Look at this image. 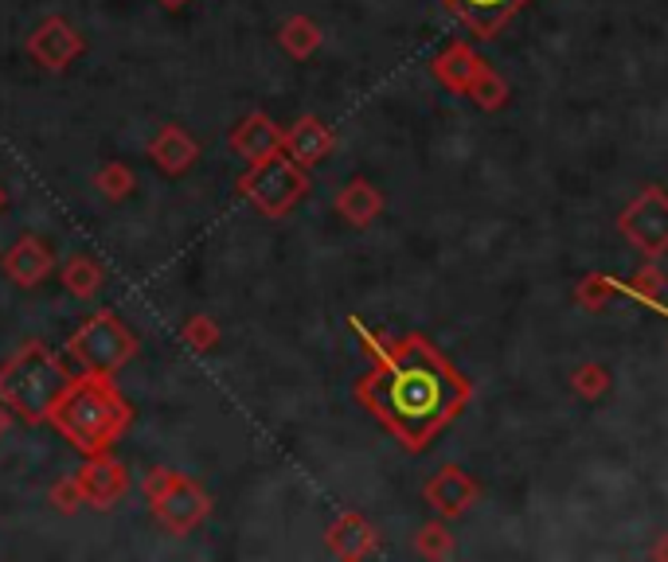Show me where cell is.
Wrapping results in <instances>:
<instances>
[{"label":"cell","mask_w":668,"mask_h":562,"mask_svg":"<svg viewBox=\"0 0 668 562\" xmlns=\"http://www.w3.org/2000/svg\"><path fill=\"white\" fill-rule=\"evenodd\" d=\"M470 98H473L478 106H485V110H497V106H501L504 98H509V90H504V82L497 79L493 71H485V75H481V79L470 87Z\"/></svg>","instance_id":"cell-22"},{"label":"cell","mask_w":668,"mask_h":562,"mask_svg":"<svg viewBox=\"0 0 668 562\" xmlns=\"http://www.w3.org/2000/svg\"><path fill=\"white\" fill-rule=\"evenodd\" d=\"M485 71H489V63H485V59L473 56V48H465V43H454V48L442 51V56L434 59L438 82H445L450 90H465V95H470V87Z\"/></svg>","instance_id":"cell-13"},{"label":"cell","mask_w":668,"mask_h":562,"mask_svg":"<svg viewBox=\"0 0 668 562\" xmlns=\"http://www.w3.org/2000/svg\"><path fill=\"white\" fill-rule=\"evenodd\" d=\"M524 4L528 0H445V9L454 12V17H462L465 24L481 36V40H489V36L501 32V28L509 24Z\"/></svg>","instance_id":"cell-9"},{"label":"cell","mask_w":668,"mask_h":562,"mask_svg":"<svg viewBox=\"0 0 668 562\" xmlns=\"http://www.w3.org/2000/svg\"><path fill=\"white\" fill-rule=\"evenodd\" d=\"M375 359L380 364L360 383V398L406 450L430 445V437L454 422L473 395L470 383L426 336H403Z\"/></svg>","instance_id":"cell-1"},{"label":"cell","mask_w":668,"mask_h":562,"mask_svg":"<svg viewBox=\"0 0 668 562\" xmlns=\"http://www.w3.org/2000/svg\"><path fill=\"white\" fill-rule=\"evenodd\" d=\"M137 341L114 313H98L90 317L79 333L71 336V356L87 367L90 375H110L118 372L126 359H134Z\"/></svg>","instance_id":"cell-5"},{"label":"cell","mask_w":668,"mask_h":562,"mask_svg":"<svg viewBox=\"0 0 668 562\" xmlns=\"http://www.w3.org/2000/svg\"><path fill=\"white\" fill-rule=\"evenodd\" d=\"M98 188H102L110 199H118V196H126V191L134 188V176H129L121 165H110V168H102V176H98Z\"/></svg>","instance_id":"cell-24"},{"label":"cell","mask_w":668,"mask_h":562,"mask_svg":"<svg viewBox=\"0 0 668 562\" xmlns=\"http://www.w3.org/2000/svg\"><path fill=\"white\" fill-rule=\"evenodd\" d=\"M71 383L75 379L67 375V367L59 364L48 348L28 344V348H20L17 356L4 364V372H0V398H4V406L17 411L20 418L43 422L51 418V411H56V403L67 395Z\"/></svg>","instance_id":"cell-3"},{"label":"cell","mask_w":668,"mask_h":562,"mask_svg":"<svg viewBox=\"0 0 668 562\" xmlns=\"http://www.w3.org/2000/svg\"><path fill=\"white\" fill-rule=\"evenodd\" d=\"M160 4H165V9H180L184 0H160Z\"/></svg>","instance_id":"cell-30"},{"label":"cell","mask_w":668,"mask_h":562,"mask_svg":"<svg viewBox=\"0 0 668 562\" xmlns=\"http://www.w3.org/2000/svg\"><path fill=\"white\" fill-rule=\"evenodd\" d=\"M173 476H176V473H168V469H153V473L145 476V496H149L153 504H157V500L165 496L168 484H173Z\"/></svg>","instance_id":"cell-28"},{"label":"cell","mask_w":668,"mask_h":562,"mask_svg":"<svg viewBox=\"0 0 668 562\" xmlns=\"http://www.w3.org/2000/svg\"><path fill=\"white\" fill-rule=\"evenodd\" d=\"M317 43H321V32H317V24H313V20L294 17L286 28H282V48H286L289 56H297V59L313 56V51H317Z\"/></svg>","instance_id":"cell-19"},{"label":"cell","mask_w":668,"mask_h":562,"mask_svg":"<svg viewBox=\"0 0 668 562\" xmlns=\"http://www.w3.org/2000/svg\"><path fill=\"white\" fill-rule=\"evenodd\" d=\"M610 294H618V282H613V277H590L587 286H579V302L590 305V309H598L602 297H610Z\"/></svg>","instance_id":"cell-26"},{"label":"cell","mask_w":668,"mask_h":562,"mask_svg":"<svg viewBox=\"0 0 668 562\" xmlns=\"http://www.w3.org/2000/svg\"><path fill=\"white\" fill-rule=\"evenodd\" d=\"M157 515H160L165 528H173L176 535H184V531H191L207 515V496L191 481L173 476V484L165 489V496L157 500Z\"/></svg>","instance_id":"cell-7"},{"label":"cell","mask_w":668,"mask_h":562,"mask_svg":"<svg viewBox=\"0 0 668 562\" xmlns=\"http://www.w3.org/2000/svg\"><path fill=\"white\" fill-rule=\"evenodd\" d=\"M75 481H79L82 496H87L95 507H114V504H118V500L129 492L126 469H121L118 461L102 457V453H95V461H90V465L82 469V473L75 476Z\"/></svg>","instance_id":"cell-8"},{"label":"cell","mask_w":668,"mask_h":562,"mask_svg":"<svg viewBox=\"0 0 668 562\" xmlns=\"http://www.w3.org/2000/svg\"><path fill=\"white\" fill-rule=\"evenodd\" d=\"M4 426H9V411H4V398H0V434H4Z\"/></svg>","instance_id":"cell-29"},{"label":"cell","mask_w":668,"mask_h":562,"mask_svg":"<svg viewBox=\"0 0 668 562\" xmlns=\"http://www.w3.org/2000/svg\"><path fill=\"white\" fill-rule=\"evenodd\" d=\"M328 543L341 559H364L375 546V531L367 528L364 515H341V523L328 531Z\"/></svg>","instance_id":"cell-16"},{"label":"cell","mask_w":668,"mask_h":562,"mask_svg":"<svg viewBox=\"0 0 668 562\" xmlns=\"http://www.w3.org/2000/svg\"><path fill=\"white\" fill-rule=\"evenodd\" d=\"M63 282L75 297H90L98 289V282H102V269H98L90 258H71L63 269Z\"/></svg>","instance_id":"cell-20"},{"label":"cell","mask_w":668,"mask_h":562,"mask_svg":"<svg viewBox=\"0 0 668 562\" xmlns=\"http://www.w3.org/2000/svg\"><path fill=\"white\" fill-rule=\"evenodd\" d=\"M79 51H82L79 36H75L63 20H48V24L32 36V56L40 59L48 71H63Z\"/></svg>","instance_id":"cell-11"},{"label":"cell","mask_w":668,"mask_h":562,"mask_svg":"<svg viewBox=\"0 0 668 562\" xmlns=\"http://www.w3.org/2000/svg\"><path fill=\"white\" fill-rule=\"evenodd\" d=\"M51 500H56V507H63V512H75V507H79V504H87V496H82L79 481L59 484V489L51 492Z\"/></svg>","instance_id":"cell-27"},{"label":"cell","mask_w":668,"mask_h":562,"mask_svg":"<svg viewBox=\"0 0 668 562\" xmlns=\"http://www.w3.org/2000/svg\"><path fill=\"white\" fill-rule=\"evenodd\" d=\"M618 227L621 235L629 238V246H637L645 258H665L668 254V191L645 188L641 196L621 211Z\"/></svg>","instance_id":"cell-6"},{"label":"cell","mask_w":668,"mask_h":562,"mask_svg":"<svg viewBox=\"0 0 668 562\" xmlns=\"http://www.w3.org/2000/svg\"><path fill=\"white\" fill-rule=\"evenodd\" d=\"M305 188H310L305 168L282 149L271 152L266 160H255L250 172L243 176V196H247L263 215H271V219L286 215L289 207L305 196Z\"/></svg>","instance_id":"cell-4"},{"label":"cell","mask_w":668,"mask_h":562,"mask_svg":"<svg viewBox=\"0 0 668 562\" xmlns=\"http://www.w3.org/2000/svg\"><path fill=\"white\" fill-rule=\"evenodd\" d=\"M232 149L255 165V160H266L271 152L282 149V134L266 114H250V118L232 134Z\"/></svg>","instance_id":"cell-14"},{"label":"cell","mask_w":668,"mask_h":562,"mask_svg":"<svg viewBox=\"0 0 668 562\" xmlns=\"http://www.w3.org/2000/svg\"><path fill=\"white\" fill-rule=\"evenodd\" d=\"M0 207H4V191H0Z\"/></svg>","instance_id":"cell-31"},{"label":"cell","mask_w":668,"mask_h":562,"mask_svg":"<svg viewBox=\"0 0 668 562\" xmlns=\"http://www.w3.org/2000/svg\"><path fill=\"white\" fill-rule=\"evenodd\" d=\"M4 269H9V277L17 286L28 289L36 286V282H43V274L51 269V250L40 238H20V243L4 254Z\"/></svg>","instance_id":"cell-15"},{"label":"cell","mask_w":668,"mask_h":562,"mask_svg":"<svg viewBox=\"0 0 668 562\" xmlns=\"http://www.w3.org/2000/svg\"><path fill=\"white\" fill-rule=\"evenodd\" d=\"M414 546H419V554H430V559H442V554L454 551V539H450L445 523H426V528L419 531V539H414Z\"/></svg>","instance_id":"cell-21"},{"label":"cell","mask_w":668,"mask_h":562,"mask_svg":"<svg viewBox=\"0 0 668 562\" xmlns=\"http://www.w3.org/2000/svg\"><path fill=\"white\" fill-rule=\"evenodd\" d=\"M282 145H286V152L297 160V165L310 168V165H317V160H325L328 152H333V134H328L325 121L302 118L286 137H282Z\"/></svg>","instance_id":"cell-12"},{"label":"cell","mask_w":668,"mask_h":562,"mask_svg":"<svg viewBox=\"0 0 668 562\" xmlns=\"http://www.w3.org/2000/svg\"><path fill=\"white\" fill-rule=\"evenodd\" d=\"M51 422L75 450L102 453L129 426V406L121 403V395H114L106 375H90L67 387V395L51 411Z\"/></svg>","instance_id":"cell-2"},{"label":"cell","mask_w":668,"mask_h":562,"mask_svg":"<svg viewBox=\"0 0 668 562\" xmlns=\"http://www.w3.org/2000/svg\"><path fill=\"white\" fill-rule=\"evenodd\" d=\"M184 341L191 344V348H199V352H207V348H215V341H219V333H215V325L207 317H196L191 325H184Z\"/></svg>","instance_id":"cell-25"},{"label":"cell","mask_w":668,"mask_h":562,"mask_svg":"<svg viewBox=\"0 0 668 562\" xmlns=\"http://www.w3.org/2000/svg\"><path fill=\"white\" fill-rule=\"evenodd\" d=\"M380 207H383V196L367 180H352L348 188L341 191V199H336V211L348 223H356V227H367V223L380 215Z\"/></svg>","instance_id":"cell-17"},{"label":"cell","mask_w":668,"mask_h":562,"mask_svg":"<svg viewBox=\"0 0 668 562\" xmlns=\"http://www.w3.org/2000/svg\"><path fill=\"white\" fill-rule=\"evenodd\" d=\"M196 141H191L184 129H176V126H165L160 129V137L153 141V157L160 160V168L165 172H184V168L196 160Z\"/></svg>","instance_id":"cell-18"},{"label":"cell","mask_w":668,"mask_h":562,"mask_svg":"<svg viewBox=\"0 0 668 562\" xmlns=\"http://www.w3.org/2000/svg\"><path fill=\"white\" fill-rule=\"evenodd\" d=\"M478 496H481V489L458 465H445L442 473L426 484V500L442 515H450V520H454V515H462V512H470V507L478 504Z\"/></svg>","instance_id":"cell-10"},{"label":"cell","mask_w":668,"mask_h":562,"mask_svg":"<svg viewBox=\"0 0 668 562\" xmlns=\"http://www.w3.org/2000/svg\"><path fill=\"white\" fill-rule=\"evenodd\" d=\"M571 387L579 391V395H587V398H598V395H606V387H610V375H606V367L587 364V367H579V372L571 375Z\"/></svg>","instance_id":"cell-23"}]
</instances>
